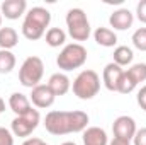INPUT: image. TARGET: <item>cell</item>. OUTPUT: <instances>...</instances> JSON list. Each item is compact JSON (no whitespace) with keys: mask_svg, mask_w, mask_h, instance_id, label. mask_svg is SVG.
Masks as SVG:
<instances>
[{"mask_svg":"<svg viewBox=\"0 0 146 145\" xmlns=\"http://www.w3.org/2000/svg\"><path fill=\"white\" fill-rule=\"evenodd\" d=\"M88 114L85 111H49L44 118V128L51 135L83 133L88 128Z\"/></svg>","mask_w":146,"mask_h":145,"instance_id":"cell-1","label":"cell"},{"mask_svg":"<svg viewBox=\"0 0 146 145\" xmlns=\"http://www.w3.org/2000/svg\"><path fill=\"white\" fill-rule=\"evenodd\" d=\"M51 22V12L44 7H33L26 12L22 22V34L29 41H36L46 34Z\"/></svg>","mask_w":146,"mask_h":145,"instance_id":"cell-2","label":"cell"},{"mask_svg":"<svg viewBox=\"0 0 146 145\" xmlns=\"http://www.w3.org/2000/svg\"><path fill=\"white\" fill-rule=\"evenodd\" d=\"M87 48L80 43H70L65 44L56 58V65L63 72H72L75 68H80L87 62Z\"/></svg>","mask_w":146,"mask_h":145,"instance_id":"cell-3","label":"cell"},{"mask_svg":"<svg viewBox=\"0 0 146 145\" xmlns=\"http://www.w3.org/2000/svg\"><path fill=\"white\" fill-rule=\"evenodd\" d=\"M72 89L78 99H94L100 91V77L95 70H82L73 80Z\"/></svg>","mask_w":146,"mask_h":145,"instance_id":"cell-4","label":"cell"},{"mask_svg":"<svg viewBox=\"0 0 146 145\" xmlns=\"http://www.w3.org/2000/svg\"><path fill=\"white\" fill-rule=\"evenodd\" d=\"M66 28H68V34L73 38V41L80 43L82 41H87L90 38V22H88V17L85 14L83 9H70L68 14H66Z\"/></svg>","mask_w":146,"mask_h":145,"instance_id":"cell-5","label":"cell"},{"mask_svg":"<svg viewBox=\"0 0 146 145\" xmlns=\"http://www.w3.org/2000/svg\"><path fill=\"white\" fill-rule=\"evenodd\" d=\"M44 75V63L39 56H27L19 68V82L24 87L34 89L41 84Z\"/></svg>","mask_w":146,"mask_h":145,"instance_id":"cell-6","label":"cell"},{"mask_svg":"<svg viewBox=\"0 0 146 145\" xmlns=\"http://www.w3.org/2000/svg\"><path fill=\"white\" fill-rule=\"evenodd\" d=\"M41 121V116H39V111L37 109H31L27 114H22V116H15L10 123V132L14 137H21V138H27L34 130L37 128Z\"/></svg>","mask_w":146,"mask_h":145,"instance_id":"cell-7","label":"cell"},{"mask_svg":"<svg viewBox=\"0 0 146 145\" xmlns=\"http://www.w3.org/2000/svg\"><path fill=\"white\" fill-rule=\"evenodd\" d=\"M112 132H114V137L115 138H122V140H127L131 142L138 132L136 128V121L127 116V114H122V116H117L112 123Z\"/></svg>","mask_w":146,"mask_h":145,"instance_id":"cell-8","label":"cell"},{"mask_svg":"<svg viewBox=\"0 0 146 145\" xmlns=\"http://www.w3.org/2000/svg\"><path fill=\"white\" fill-rule=\"evenodd\" d=\"M54 99H56V96L48 87V84H39L34 89H31L29 101L39 109H46V108H49V106H53Z\"/></svg>","mask_w":146,"mask_h":145,"instance_id":"cell-9","label":"cell"},{"mask_svg":"<svg viewBox=\"0 0 146 145\" xmlns=\"http://www.w3.org/2000/svg\"><path fill=\"white\" fill-rule=\"evenodd\" d=\"M0 12L5 19L17 21L19 17L26 15L27 12V2L26 0H5L0 5Z\"/></svg>","mask_w":146,"mask_h":145,"instance_id":"cell-10","label":"cell"},{"mask_svg":"<svg viewBox=\"0 0 146 145\" xmlns=\"http://www.w3.org/2000/svg\"><path fill=\"white\" fill-rule=\"evenodd\" d=\"M122 73H124L122 67L115 65L114 62L107 63L104 72H102V82H104L106 89H109L112 92H117V87H119V82L122 79Z\"/></svg>","mask_w":146,"mask_h":145,"instance_id":"cell-11","label":"cell"},{"mask_svg":"<svg viewBox=\"0 0 146 145\" xmlns=\"http://www.w3.org/2000/svg\"><path fill=\"white\" fill-rule=\"evenodd\" d=\"M133 22H134V15L129 9H117L109 17V24L110 28H114V31H126L133 26Z\"/></svg>","mask_w":146,"mask_h":145,"instance_id":"cell-12","label":"cell"},{"mask_svg":"<svg viewBox=\"0 0 146 145\" xmlns=\"http://www.w3.org/2000/svg\"><path fill=\"white\" fill-rule=\"evenodd\" d=\"M48 87L53 91L54 96H65L70 89H72V80L68 79V75L63 72L53 73L48 80Z\"/></svg>","mask_w":146,"mask_h":145,"instance_id":"cell-13","label":"cell"},{"mask_svg":"<svg viewBox=\"0 0 146 145\" xmlns=\"http://www.w3.org/2000/svg\"><path fill=\"white\" fill-rule=\"evenodd\" d=\"M83 145H109V137L100 126H88L83 132Z\"/></svg>","mask_w":146,"mask_h":145,"instance_id":"cell-14","label":"cell"},{"mask_svg":"<svg viewBox=\"0 0 146 145\" xmlns=\"http://www.w3.org/2000/svg\"><path fill=\"white\" fill-rule=\"evenodd\" d=\"M9 108L15 113V116H22V114H27L33 109V106H31V101L26 94L14 92L9 97Z\"/></svg>","mask_w":146,"mask_h":145,"instance_id":"cell-15","label":"cell"},{"mask_svg":"<svg viewBox=\"0 0 146 145\" xmlns=\"http://www.w3.org/2000/svg\"><path fill=\"white\" fill-rule=\"evenodd\" d=\"M94 39L99 46H104V48H112L117 44V34L110 28H97L94 33Z\"/></svg>","mask_w":146,"mask_h":145,"instance_id":"cell-16","label":"cell"},{"mask_svg":"<svg viewBox=\"0 0 146 145\" xmlns=\"http://www.w3.org/2000/svg\"><path fill=\"white\" fill-rule=\"evenodd\" d=\"M19 43V34L14 28H0V50H12Z\"/></svg>","mask_w":146,"mask_h":145,"instance_id":"cell-17","label":"cell"},{"mask_svg":"<svg viewBox=\"0 0 146 145\" xmlns=\"http://www.w3.org/2000/svg\"><path fill=\"white\" fill-rule=\"evenodd\" d=\"M46 43L51 48H60L66 43V33L61 28H49L46 31Z\"/></svg>","mask_w":146,"mask_h":145,"instance_id":"cell-18","label":"cell"},{"mask_svg":"<svg viewBox=\"0 0 146 145\" xmlns=\"http://www.w3.org/2000/svg\"><path fill=\"white\" fill-rule=\"evenodd\" d=\"M133 58H134V53L129 46H117L114 50V63L119 67H126L133 63Z\"/></svg>","mask_w":146,"mask_h":145,"instance_id":"cell-19","label":"cell"},{"mask_svg":"<svg viewBox=\"0 0 146 145\" xmlns=\"http://www.w3.org/2000/svg\"><path fill=\"white\" fill-rule=\"evenodd\" d=\"M15 68V55L9 50H0V73H10Z\"/></svg>","mask_w":146,"mask_h":145,"instance_id":"cell-20","label":"cell"},{"mask_svg":"<svg viewBox=\"0 0 146 145\" xmlns=\"http://www.w3.org/2000/svg\"><path fill=\"white\" fill-rule=\"evenodd\" d=\"M126 72L129 73V77L136 82V85H139L141 82L146 80V63H134Z\"/></svg>","mask_w":146,"mask_h":145,"instance_id":"cell-21","label":"cell"},{"mask_svg":"<svg viewBox=\"0 0 146 145\" xmlns=\"http://www.w3.org/2000/svg\"><path fill=\"white\" fill-rule=\"evenodd\" d=\"M136 87H138V85H136V82L129 77V73L124 70L122 79H121V82H119V87H117V92H121V94H131Z\"/></svg>","mask_w":146,"mask_h":145,"instance_id":"cell-22","label":"cell"},{"mask_svg":"<svg viewBox=\"0 0 146 145\" xmlns=\"http://www.w3.org/2000/svg\"><path fill=\"white\" fill-rule=\"evenodd\" d=\"M133 44L136 50L139 51H146V28H139L133 33V38H131Z\"/></svg>","mask_w":146,"mask_h":145,"instance_id":"cell-23","label":"cell"},{"mask_svg":"<svg viewBox=\"0 0 146 145\" xmlns=\"http://www.w3.org/2000/svg\"><path fill=\"white\" fill-rule=\"evenodd\" d=\"M0 145H14V135L10 130L0 126Z\"/></svg>","mask_w":146,"mask_h":145,"instance_id":"cell-24","label":"cell"},{"mask_svg":"<svg viewBox=\"0 0 146 145\" xmlns=\"http://www.w3.org/2000/svg\"><path fill=\"white\" fill-rule=\"evenodd\" d=\"M136 17L139 19V22L146 24V0H141L136 5Z\"/></svg>","mask_w":146,"mask_h":145,"instance_id":"cell-25","label":"cell"},{"mask_svg":"<svg viewBox=\"0 0 146 145\" xmlns=\"http://www.w3.org/2000/svg\"><path fill=\"white\" fill-rule=\"evenodd\" d=\"M133 144L134 145H146V128H139L133 138Z\"/></svg>","mask_w":146,"mask_h":145,"instance_id":"cell-26","label":"cell"},{"mask_svg":"<svg viewBox=\"0 0 146 145\" xmlns=\"http://www.w3.org/2000/svg\"><path fill=\"white\" fill-rule=\"evenodd\" d=\"M138 104L141 106V109L146 111V85H143L138 92Z\"/></svg>","mask_w":146,"mask_h":145,"instance_id":"cell-27","label":"cell"},{"mask_svg":"<svg viewBox=\"0 0 146 145\" xmlns=\"http://www.w3.org/2000/svg\"><path fill=\"white\" fill-rule=\"evenodd\" d=\"M22 145H48L44 140H41V138H26L24 142H22Z\"/></svg>","mask_w":146,"mask_h":145,"instance_id":"cell-28","label":"cell"},{"mask_svg":"<svg viewBox=\"0 0 146 145\" xmlns=\"http://www.w3.org/2000/svg\"><path fill=\"white\" fill-rule=\"evenodd\" d=\"M109 145H131V142H127V140H122V138H112L109 142Z\"/></svg>","mask_w":146,"mask_h":145,"instance_id":"cell-29","label":"cell"},{"mask_svg":"<svg viewBox=\"0 0 146 145\" xmlns=\"http://www.w3.org/2000/svg\"><path fill=\"white\" fill-rule=\"evenodd\" d=\"M5 111V101L2 99V96H0V113H3Z\"/></svg>","mask_w":146,"mask_h":145,"instance_id":"cell-30","label":"cell"},{"mask_svg":"<svg viewBox=\"0 0 146 145\" xmlns=\"http://www.w3.org/2000/svg\"><path fill=\"white\" fill-rule=\"evenodd\" d=\"M61 145H76V144H75V142H63Z\"/></svg>","mask_w":146,"mask_h":145,"instance_id":"cell-31","label":"cell"},{"mask_svg":"<svg viewBox=\"0 0 146 145\" xmlns=\"http://www.w3.org/2000/svg\"><path fill=\"white\" fill-rule=\"evenodd\" d=\"M2 17H3V15H2V12H0V28H2Z\"/></svg>","mask_w":146,"mask_h":145,"instance_id":"cell-32","label":"cell"}]
</instances>
